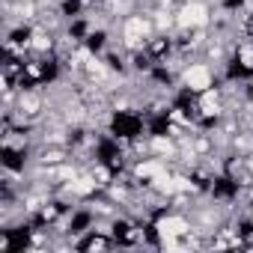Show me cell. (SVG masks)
<instances>
[{"mask_svg":"<svg viewBox=\"0 0 253 253\" xmlns=\"http://www.w3.org/2000/svg\"><path fill=\"white\" fill-rule=\"evenodd\" d=\"M155 229H158L161 241H173V238H185L194 226H191L188 217H182V214H164V217L155 223Z\"/></svg>","mask_w":253,"mask_h":253,"instance_id":"3","label":"cell"},{"mask_svg":"<svg viewBox=\"0 0 253 253\" xmlns=\"http://www.w3.org/2000/svg\"><path fill=\"white\" fill-rule=\"evenodd\" d=\"M211 21V9L203 0H185L176 9V27L179 30H206Z\"/></svg>","mask_w":253,"mask_h":253,"instance_id":"1","label":"cell"},{"mask_svg":"<svg viewBox=\"0 0 253 253\" xmlns=\"http://www.w3.org/2000/svg\"><path fill=\"white\" fill-rule=\"evenodd\" d=\"M179 78H182V86L191 89V92H197V95L214 86V72H211L209 63H188Z\"/></svg>","mask_w":253,"mask_h":253,"instance_id":"2","label":"cell"},{"mask_svg":"<svg viewBox=\"0 0 253 253\" xmlns=\"http://www.w3.org/2000/svg\"><path fill=\"white\" fill-rule=\"evenodd\" d=\"M250 95H253V86H250Z\"/></svg>","mask_w":253,"mask_h":253,"instance_id":"4","label":"cell"}]
</instances>
